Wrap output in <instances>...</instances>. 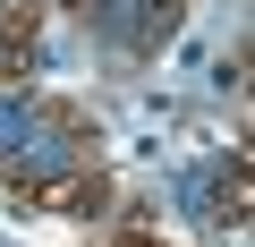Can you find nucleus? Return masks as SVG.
I'll return each mask as SVG.
<instances>
[{
    "mask_svg": "<svg viewBox=\"0 0 255 247\" xmlns=\"http://www.w3.org/2000/svg\"><path fill=\"white\" fill-rule=\"evenodd\" d=\"M85 26L102 43H153L170 34V0H85Z\"/></svg>",
    "mask_w": 255,
    "mask_h": 247,
    "instance_id": "obj_1",
    "label": "nucleus"
},
{
    "mask_svg": "<svg viewBox=\"0 0 255 247\" xmlns=\"http://www.w3.org/2000/svg\"><path fill=\"white\" fill-rule=\"evenodd\" d=\"M17 137H34V111L26 102H0V154H17Z\"/></svg>",
    "mask_w": 255,
    "mask_h": 247,
    "instance_id": "obj_2",
    "label": "nucleus"
}]
</instances>
